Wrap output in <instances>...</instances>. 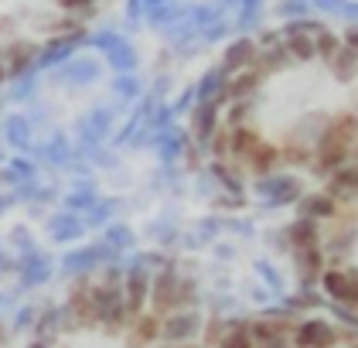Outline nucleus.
<instances>
[{
	"mask_svg": "<svg viewBox=\"0 0 358 348\" xmlns=\"http://www.w3.org/2000/svg\"><path fill=\"white\" fill-rule=\"evenodd\" d=\"M143 294H147V280H143L140 273H134V277H130V307H140V304H143Z\"/></svg>",
	"mask_w": 358,
	"mask_h": 348,
	"instance_id": "2eb2a0df",
	"label": "nucleus"
},
{
	"mask_svg": "<svg viewBox=\"0 0 358 348\" xmlns=\"http://www.w3.org/2000/svg\"><path fill=\"white\" fill-rule=\"evenodd\" d=\"M259 82H263V69H259V65H256V69H239L236 79L229 82V92H232L236 99H243L252 89H259Z\"/></svg>",
	"mask_w": 358,
	"mask_h": 348,
	"instance_id": "f8f14e48",
	"label": "nucleus"
},
{
	"mask_svg": "<svg viewBox=\"0 0 358 348\" xmlns=\"http://www.w3.org/2000/svg\"><path fill=\"white\" fill-rule=\"evenodd\" d=\"M287 52L294 55V62H310L314 55H317V45H314V38L303 31L301 25H294V27H287Z\"/></svg>",
	"mask_w": 358,
	"mask_h": 348,
	"instance_id": "20e7f679",
	"label": "nucleus"
},
{
	"mask_svg": "<svg viewBox=\"0 0 358 348\" xmlns=\"http://www.w3.org/2000/svg\"><path fill=\"white\" fill-rule=\"evenodd\" d=\"M314 45H317V58H324V62H331V58H334V52L341 48L338 34H331V31H317Z\"/></svg>",
	"mask_w": 358,
	"mask_h": 348,
	"instance_id": "ddd939ff",
	"label": "nucleus"
},
{
	"mask_svg": "<svg viewBox=\"0 0 358 348\" xmlns=\"http://www.w3.org/2000/svg\"><path fill=\"white\" fill-rule=\"evenodd\" d=\"M283 161L287 164H307L310 161V154H307L303 147H287V151H283Z\"/></svg>",
	"mask_w": 358,
	"mask_h": 348,
	"instance_id": "f3484780",
	"label": "nucleus"
},
{
	"mask_svg": "<svg viewBox=\"0 0 358 348\" xmlns=\"http://www.w3.org/2000/svg\"><path fill=\"white\" fill-rule=\"evenodd\" d=\"M345 45L358 55V27H348V34H345Z\"/></svg>",
	"mask_w": 358,
	"mask_h": 348,
	"instance_id": "6ab92c4d",
	"label": "nucleus"
},
{
	"mask_svg": "<svg viewBox=\"0 0 358 348\" xmlns=\"http://www.w3.org/2000/svg\"><path fill=\"white\" fill-rule=\"evenodd\" d=\"M229 137H232V158H239L243 164H246L249 154H252V151L263 144V140H259V134H256L252 127H243V123H239V127H232V130H229Z\"/></svg>",
	"mask_w": 358,
	"mask_h": 348,
	"instance_id": "6e6552de",
	"label": "nucleus"
},
{
	"mask_svg": "<svg viewBox=\"0 0 358 348\" xmlns=\"http://www.w3.org/2000/svg\"><path fill=\"white\" fill-rule=\"evenodd\" d=\"M355 137H358V120L352 113H345V116H334L328 123V130L321 134V144H317V147H341V151H352Z\"/></svg>",
	"mask_w": 358,
	"mask_h": 348,
	"instance_id": "f03ea898",
	"label": "nucleus"
},
{
	"mask_svg": "<svg viewBox=\"0 0 358 348\" xmlns=\"http://www.w3.org/2000/svg\"><path fill=\"white\" fill-rule=\"evenodd\" d=\"M256 55H259V48H256V41H236L232 48H229V55H225V69L229 72H239V69H249V65H256Z\"/></svg>",
	"mask_w": 358,
	"mask_h": 348,
	"instance_id": "1a4fd4ad",
	"label": "nucleus"
},
{
	"mask_svg": "<svg viewBox=\"0 0 358 348\" xmlns=\"http://www.w3.org/2000/svg\"><path fill=\"white\" fill-rule=\"evenodd\" d=\"M65 11H85V7H92L96 0H58Z\"/></svg>",
	"mask_w": 358,
	"mask_h": 348,
	"instance_id": "a211bd4d",
	"label": "nucleus"
},
{
	"mask_svg": "<svg viewBox=\"0 0 358 348\" xmlns=\"http://www.w3.org/2000/svg\"><path fill=\"white\" fill-rule=\"evenodd\" d=\"M222 348H252V342H249L246 328H236L229 338H222Z\"/></svg>",
	"mask_w": 358,
	"mask_h": 348,
	"instance_id": "dca6fc26",
	"label": "nucleus"
},
{
	"mask_svg": "<svg viewBox=\"0 0 358 348\" xmlns=\"http://www.w3.org/2000/svg\"><path fill=\"white\" fill-rule=\"evenodd\" d=\"M301 215L303 218H314V222H321V218H338V198H334L331 191L307 195V198H301Z\"/></svg>",
	"mask_w": 358,
	"mask_h": 348,
	"instance_id": "7ed1b4c3",
	"label": "nucleus"
},
{
	"mask_svg": "<svg viewBox=\"0 0 358 348\" xmlns=\"http://www.w3.org/2000/svg\"><path fill=\"white\" fill-rule=\"evenodd\" d=\"M331 195H334V198H358V161H348L345 167L334 171Z\"/></svg>",
	"mask_w": 358,
	"mask_h": 348,
	"instance_id": "423d86ee",
	"label": "nucleus"
},
{
	"mask_svg": "<svg viewBox=\"0 0 358 348\" xmlns=\"http://www.w3.org/2000/svg\"><path fill=\"white\" fill-rule=\"evenodd\" d=\"M328 65H331V72H334L341 82H352V79H355V72H358V55L352 52L348 45H341Z\"/></svg>",
	"mask_w": 358,
	"mask_h": 348,
	"instance_id": "9b49d317",
	"label": "nucleus"
},
{
	"mask_svg": "<svg viewBox=\"0 0 358 348\" xmlns=\"http://www.w3.org/2000/svg\"><path fill=\"white\" fill-rule=\"evenodd\" d=\"M290 242L297 246V253H301V249H314V246L321 242L317 222H314V218H297V222L290 225Z\"/></svg>",
	"mask_w": 358,
	"mask_h": 348,
	"instance_id": "9d476101",
	"label": "nucleus"
},
{
	"mask_svg": "<svg viewBox=\"0 0 358 348\" xmlns=\"http://www.w3.org/2000/svg\"><path fill=\"white\" fill-rule=\"evenodd\" d=\"M297 342L303 348H328L334 342V331H331V324L324 321H307L301 324V331H297Z\"/></svg>",
	"mask_w": 358,
	"mask_h": 348,
	"instance_id": "0eeeda50",
	"label": "nucleus"
},
{
	"mask_svg": "<svg viewBox=\"0 0 358 348\" xmlns=\"http://www.w3.org/2000/svg\"><path fill=\"white\" fill-rule=\"evenodd\" d=\"M225 96H232V92L225 89L222 96H208L205 103H198V106H194L192 130H194V137H198V140H208V137L219 130V109H222V99H225Z\"/></svg>",
	"mask_w": 358,
	"mask_h": 348,
	"instance_id": "f257e3e1",
	"label": "nucleus"
},
{
	"mask_svg": "<svg viewBox=\"0 0 358 348\" xmlns=\"http://www.w3.org/2000/svg\"><path fill=\"white\" fill-rule=\"evenodd\" d=\"M280 161H283V151H280V147H273V144H259V147L246 158V167L252 171V174L263 178V174H270Z\"/></svg>",
	"mask_w": 358,
	"mask_h": 348,
	"instance_id": "39448f33",
	"label": "nucleus"
},
{
	"mask_svg": "<svg viewBox=\"0 0 358 348\" xmlns=\"http://www.w3.org/2000/svg\"><path fill=\"white\" fill-rule=\"evenodd\" d=\"M157 335V321L154 318H140L137 328H134V342H150Z\"/></svg>",
	"mask_w": 358,
	"mask_h": 348,
	"instance_id": "4468645a",
	"label": "nucleus"
}]
</instances>
